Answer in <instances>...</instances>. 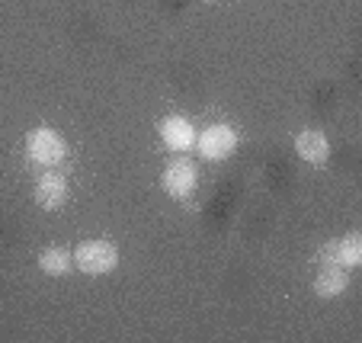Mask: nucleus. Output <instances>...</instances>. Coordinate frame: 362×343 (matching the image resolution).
Returning a JSON list of instances; mask_svg holds the SVG:
<instances>
[{
  "mask_svg": "<svg viewBox=\"0 0 362 343\" xmlns=\"http://www.w3.org/2000/svg\"><path fill=\"white\" fill-rule=\"evenodd\" d=\"M196 164L186 158H173L170 164L164 167V173H160V186H164L167 196H173V199H186L192 190H196Z\"/></svg>",
  "mask_w": 362,
  "mask_h": 343,
  "instance_id": "obj_3",
  "label": "nucleus"
},
{
  "mask_svg": "<svg viewBox=\"0 0 362 343\" xmlns=\"http://www.w3.org/2000/svg\"><path fill=\"white\" fill-rule=\"evenodd\" d=\"M26 151H29V158L35 161V164H42V167H55L58 161L64 158V138L58 135L55 129H33L29 132V138H26Z\"/></svg>",
  "mask_w": 362,
  "mask_h": 343,
  "instance_id": "obj_2",
  "label": "nucleus"
},
{
  "mask_svg": "<svg viewBox=\"0 0 362 343\" xmlns=\"http://www.w3.org/2000/svg\"><path fill=\"white\" fill-rule=\"evenodd\" d=\"M160 138H164V144L170 151H189L192 144H196V129L183 116H167L160 122Z\"/></svg>",
  "mask_w": 362,
  "mask_h": 343,
  "instance_id": "obj_5",
  "label": "nucleus"
},
{
  "mask_svg": "<svg viewBox=\"0 0 362 343\" xmlns=\"http://www.w3.org/2000/svg\"><path fill=\"white\" fill-rule=\"evenodd\" d=\"M64 199H68V183H64V177H58V173L39 177V183H35V202H39L45 212L62 209Z\"/></svg>",
  "mask_w": 362,
  "mask_h": 343,
  "instance_id": "obj_6",
  "label": "nucleus"
},
{
  "mask_svg": "<svg viewBox=\"0 0 362 343\" xmlns=\"http://www.w3.org/2000/svg\"><path fill=\"white\" fill-rule=\"evenodd\" d=\"M74 263L87 276H106L116 269L119 250L112 240H83L81 248L74 250Z\"/></svg>",
  "mask_w": 362,
  "mask_h": 343,
  "instance_id": "obj_1",
  "label": "nucleus"
},
{
  "mask_svg": "<svg viewBox=\"0 0 362 343\" xmlns=\"http://www.w3.org/2000/svg\"><path fill=\"white\" fill-rule=\"evenodd\" d=\"M74 267V254L68 248H45L39 254V269L45 276H68Z\"/></svg>",
  "mask_w": 362,
  "mask_h": 343,
  "instance_id": "obj_9",
  "label": "nucleus"
},
{
  "mask_svg": "<svg viewBox=\"0 0 362 343\" xmlns=\"http://www.w3.org/2000/svg\"><path fill=\"white\" fill-rule=\"evenodd\" d=\"M295 151H298V158L308 161V164H324L330 154V141L321 129H305L295 138Z\"/></svg>",
  "mask_w": 362,
  "mask_h": 343,
  "instance_id": "obj_7",
  "label": "nucleus"
},
{
  "mask_svg": "<svg viewBox=\"0 0 362 343\" xmlns=\"http://www.w3.org/2000/svg\"><path fill=\"white\" fill-rule=\"evenodd\" d=\"M196 144H199V151H202L205 158L221 161L238 148V132H234L231 125H209V129L196 138Z\"/></svg>",
  "mask_w": 362,
  "mask_h": 343,
  "instance_id": "obj_4",
  "label": "nucleus"
},
{
  "mask_svg": "<svg viewBox=\"0 0 362 343\" xmlns=\"http://www.w3.org/2000/svg\"><path fill=\"white\" fill-rule=\"evenodd\" d=\"M337 263H340L343 269H349V267H359L362 263V238L359 234H346L343 240H337Z\"/></svg>",
  "mask_w": 362,
  "mask_h": 343,
  "instance_id": "obj_10",
  "label": "nucleus"
},
{
  "mask_svg": "<svg viewBox=\"0 0 362 343\" xmlns=\"http://www.w3.org/2000/svg\"><path fill=\"white\" fill-rule=\"evenodd\" d=\"M346 282H349L346 269H343L340 263H327V267H321V273H317V279H315V292L321 298H337L343 289H346Z\"/></svg>",
  "mask_w": 362,
  "mask_h": 343,
  "instance_id": "obj_8",
  "label": "nucleus"
}]
</instances>
